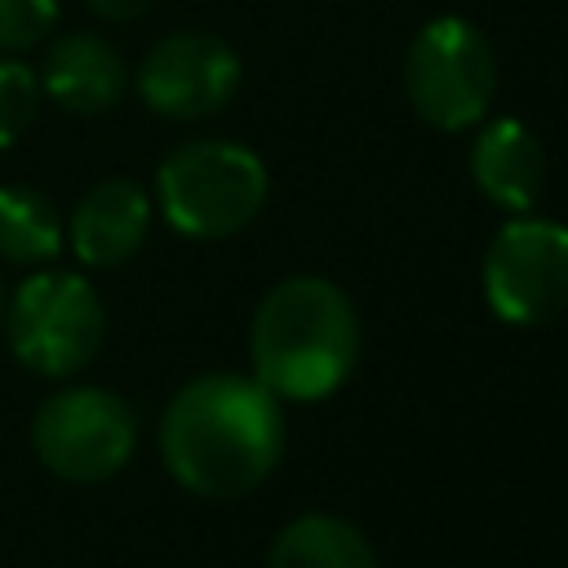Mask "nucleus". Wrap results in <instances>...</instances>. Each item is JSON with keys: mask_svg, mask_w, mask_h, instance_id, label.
Returning a JSON list of instances; mask_svg holds the SVG:
<instances>
[{"mask_svg": "<svg viewBox=\"0 0 568 568\" xmlns=\"http://www.w3.org/2000/svg\"><path fill=\"white\" fill-rule=\"evenodd\" d=\"M0 324L18 364L40 377H71L98 355L106 337V306L84 275L36 271L4 302Z\"/></svg>", "mask_w": 568, "mask_h": 568, "instance_id": "5", "label": "nucleus"}, {"mask_svg": "<svg viewBox=\"0 0 568 568\" xmlns=\"http://www.w3.org/2000/svg\"><path fill=\"white\" fill-rule=\"evenodd\" d=\"M138 444L133 408L102 386L53 390L31 417V448L67 484H102L124 470Z\"/></svg>", "mask_w": 568, "mask_h": 568, "instance_id": "6", "label": "nucleus"}, {"mask_svg": "<svg viewBox=\"0 0 568 568\" xmlns=\"http://www.w3.org/2000/svg\"><path fill=\"white\" fill-rule=\"evenodd\" d=\"M240 89V58L213 31H169L138 67V98L164 120L217 115Z\"/></svg>", "mask_w": 568, "mask_h": 568, "instance_id": "8", "label": "nucleus"}, {"mask_svg": "<svg viewBox=\"0 0 568 568\" xmlns=\"http://www.w3.org/2000/svg\"><path fill=\"white\" fill-rule=\"evenodd\" d=\"M470 178L497 209L528 213L546 186V151L524 120L497 115L470 146Z\"/></svg>", "mask_w": 568, "mask_h": 568, "instance_id": "11", "label": "nucleus"}, {"mask_svg": "<svg viewBox=\"0 0 568 568\" xmlns=\"http://www.w3.org/2000/svg\"><path fill=\"white\" fill-rule=\"evenodd\" d=\"M284 448L280 399L244 373L191 377L160 417V457L195 497H240L257 488Z\"/></svg>", "mask_w": 568, "mask_h": 568, "instance_id": "1", "label": "nucleus"}, {"mask_svg": "<svg viewBox=\"0 0 568 568\" xmlns=\"http://www.w3.org/2000/svg\"><path fill=\"white\" fill-rule=\"evenodd\" d=\"M151 231V195L133 178H102L93 182L71 209V248L84 266L111 271L129 262Z\"/></svg>", "mask_w": 568, "mask_h": 568, "instance_id": "10", "label": "nucleus"}, {"mask_svg": "<svg viewBox=\"0 0 568 568\" xmlns=\"http://www.w3.org/2000/svg\"><path fill=\"white\" fill-rule=\"evenodd\" d=\"M4 302H9V297H4V280H0V320H4Z\"/></svg>", "mask_w": 568, "mask_h": 568, "instance_id": "17", "label": "nucleus"}, {"mask_svg": "<svg viewBox=\"0 0 568 568\" xmlns=\"http://www.w3.org/2000/svg\"><path fill=\"white\" fill-rule=\"evenodd\" d=\"M40 98L44 93H40L36 71L18 58H0V146L18 142L31 129L36 111H40Z\"/></svg>", "mask_w": 568, "mask_h": 568, "instance_id": "14", "label": "nucleus"}, {"mask_svg": "<svg viewBox=\"0 0 568 568\" xmlns=\"http://www.w3.org/2000/svg\"><path fill=\"white\" fill-rule=\"evenodd\" d=\"M36 80H40V93L53 98L62 111L102 115L124 98L129 67L111 40H102L93 31H67L44 49Z\"/></svg>", "mask_w": 568, "mask_h": 568, "instance_id": "9", "label": "nucleus"}, {"mask_svg": "<svg viewBox=\"0 0 568 568\" xmlns=\"http://www.w3.org/2000/svg\"><path fill=\"white\" fill-rule=\"evenodd\" d=\"M58 22V0H0V53L36 49Z\"/></svg>", "mask_w": 568, "mask_h": 568, "instance_id": "15", "label": "nucleus"}, {"mask_svg": "<svg viewBox=\"0 0 568 568\" xmlns=\"http://www.w3.org/2000/svg\"><path fill=\"white\" fill-rule=\"evenodd\" d=\"M160 213L191 240H226L266 204V164L231 138H195L164 155L155 173Z\"/></svg>", "mask_w": 568, "mask_h": 568, "instance_id": "3", "label": "nucleus"}, {"mask_svg": "<svg viewBox=\"0 0 568 568\" xmlns=\"http://www.w3.org/2000/svg\"><path fill=\"white\" fill-rule=\"evenodd\" d=\"M404 93L413 111L444 133L479 124L497 93V53L488 36L457 13L417 27L404 49Z\"/></svg>", "mask_w": 568, "mask_h": 568, "instance_id": "4", "label": "nucleus"}, {"mask_svg": "<svg viewBox=\"0 0 568 568\" xmlns=\"http://www.w3.org/2000/svg\"><path fill=\"white\" fill-rule=\"evenodd\" d=\"M62 248V222L44 191L9 182L0 186V257L18 266H40L58 257Z\"/></svg>", "mask_w": 568, "mask_h": 568, "instance_id": "13", "label": "nucleus"}, {"mask_svg": "<svg viewBox=\"0 0 568 568\" xmlns=\"http://www.w3.org/2000/svg\"><path fill=\"white\" fill-rule=\"evenodd\" d=\"M253 377L275 399H324L333 395L359 355V320L351 297L320 275L280 280L248 328Z\"/></svg>", "mask_w": 568, "mask_h": 568, "instance_id": "2", "label": "nucleus"}, {"mask_svg": "<svg viewBox=\"0 0 568 568\" xmlns=\"http://www.w3.org/2000/svg\"><path fill=\"white\" fill-rule=\"evenodd\" d=\"M84 4L106 22H133V18H142L151 9V0H84Z\"/></svg>", "mask_w": 568, "mask_h": 568, "instance_id": "16", "label": "nucleus"}, {"mask_svg": "<svg viewBox=\"0 0 568 568\" xmlns=\"http://www.w3.org/2000/svg\"><path fill=\"white\" fill-rule=\"evenodd\" d=\"M266 568H377L364 532L342 515H297L271 541Z\"/></svg>", "mask_w": 568, "mask_h": 568, "instance_id": "12", "label": "nucleus"}, {"mask_svg": "<svg viewBox=\"0 0 568 568\" xmlns=\"http://www.w3.org/2000/svg\"><path fill=\"white\" fill-rule=\"evenodd\" d=\"M484 302L506 324H546L568 306V226L510 217L484 253Z\"/></svg>", "mask_w": 568, "mask_h": 568, "instance_id": "7", "label": "nucleus"}]
</instances>
